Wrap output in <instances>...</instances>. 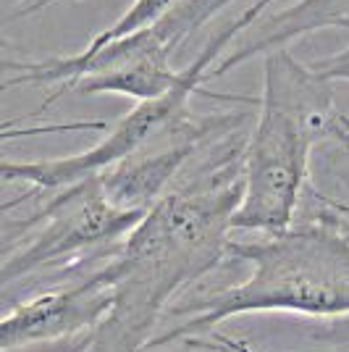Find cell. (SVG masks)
Here are the masks:
<instances>
[{
  "label": "cell",
  "mask_w": 349,
  "mask_h": 352,
  "mask_svg": "<svg viewBox=\"0 0 349 352\" xmlns=\"http://www.w3.org/2000/svg\"><path fill=\"white\" fill-rule=\"evenodd\" d=\"M34 197H37L34 190H24L21 195H16L11 200H3V203H0V248L14 245V242L24 239V236L32 232L30 216H27V219H8V213H14L16 208L24 206L27 200H34Z\"/></svg>",
  "instance_id": "cell-11"
},
{
  "label": "cell",
  "mask_w": 349,
  "mask_h": 352,
  "mask_svg": "<svg viewBox=\"0 0 349 352\" xmlns=\"http://www.w3.org/2000/svg\"><path fill=\"white\" fill-rule=\"evenodd\" d=\"M341 129H344V137H347V145H349V116L341 113Z\"/></svg>",
  "instance_id": "cell-18"
},
{
  "label": "cell",
  "mask_w": 349,
  "mask_h": 352,
  "mask_svg": "<svg viewBox=\"0 0 349 352\" xmlns=\"http://www.w3.org/2000/svg\"><path fill=\"white\" fill-rule=\"evenodd\" d=\"M192 344L194 347L203 344V347H207V350L213 352H255L245 339H232V337H216L213 342H192Z\"/></svg>",
  "instance_id": "cell-14"
},
{
  "label": "cell",
  "mask_w": 349,
  "mask_h": 352,
  "mask_svg": "<svg viewBox=\"0 0 349 352\" xmlns=\"http://www.w3.org/2000/svg\"><path fill=\"white\" fill-rule=\"evenodd\" d=\"M313 337L320 339V342H331V344L349 342V321L334 323V326H320V329L313 331Z\"/></svg>",
  "instance_id": "cell-15"
},
{
  "label": "cell",
  "mask_w": 349,
  "mask_h": 352,
  "mask_svg": "<svg viewBox=\"0 0 349 352\" xmlns=\"http://www.w3.org/2000/svg\"><path fill=\"white\" fill-rule=\"evenodd\" d=\"M245 142L242 132L213 142L207 161L166 192L95 271L111 302L76 352H147L166 305L226 258L242 197Z\"/></svg>",
  "instance_id": "cell-1"
},
{
  "label": "cell",
  "mask_w": 349,
  "mask_h": 352,
  "mask_svg": "<svg viewBox=\"0 0 349 352\" xmlns=\"http://www.w3.org/2000/svg\"><path fill=\"white\" fill-rule=\"evenodd\" d=\"M236 0H176L147 30L124 40L102 45L100 50H79L74 56L24 63L0 60V69L14 76L0 82V95L27 85H53L37 113L47 111L69 92L79 95H124L137 103L163 98L179 85L181 72L171 66L174 53L187 43L192 32L203 30L221 8Z\"/></svg>",
  "instance_id": "cell-4"
},
{
  "label": "cell",
  "mask_w": 349,
  "mask_h": 352,
  "mask_svg": "<svg viewBox=\"0 0 349 352\" xmlns=\"http://www.w3.org/2000/svg\"><path fill=\"white\" fill-rule=\"evenodd\" d=\"M323 210L305 223L255 242H232L226 255L249 263L242 284L194 300L187 321L155 334L147 350L190 344L221 321L247 313H300L315 318L349 316V226L315 192Z\"/></svg>",
  "instance_id": "cell-2"
},
{
  "label": "cell",
  "mask_w": 349,
  "mask_h": 352,
  "mask_svg": "<svg viewBox=\"0 0 349 352\" xmlns=\"http://www.w3.org/2000/svg\"><path fill=\"white\" fill-rule=\"evenodd\" d=\"M320 200H323V203H326L328 208H334L336 213H341V216H349V206H344V203H339V200H328V197H323V195H320Z\"/></svg>",
  "instance_id": "cell-17"
},
{
  "label": "cell",
  "mask_w": 349,
  "mask_h": 352,
  "mask_svg": "<svg viewBox=\"0 0 349 352\" xmlns=\"http://www.w3.org/2000/svg\"><path fill=\"white\" fill-rule=\"evenodd\" d=\"M310 69L318 74L326 82H349V45L328 58H320L315 63H310Z\"/></svg>",
  "instance_id": "cell-13"
},
{
  "label": "cell",
  "mask_w": 349,
  "mask_h": 352,
  "mask_svg": "<svg viewBox=\"0 0 349 352\" xmlns=\"http://www.w3.org/2000/svg\"><path fill=\"white\" fill-rule=\"evenodd\" d=\"M56 3H60V0H30L19 11H14L11 19H27V16H34L40 14V11H45V8H50V6H56Z\"/></svg>",
  "instance_id": "cell-16"
},
{
  "label": "cell",
  "mask_w": 349,
  "mask_h": 352,
  "mask_svg": "<svg viewBox=\"0 0 349 352\" xmlns=\"http://www.w3.org/2000/svg\"><path fill=\"white\" fill-rule=\"evenodd\" d=\"M111 302V289L95 274L79 284L34 294L0 318V352L87 331Z\"/></svg>",
  "instance_id": "cell-8"
},
{
  "label": "cell",
  "mask_w": 349,
  "mask_h": 352,
  "mask_svg": "<svg viewBox=\"0 0 349 352\" xmlns=\"http://www.w3.org/2000/svg\"><path fill=\"white\" fill-rule=\"evenodd\" d=\"M245 124L247 113H216L205 118L190 113L158 137H153L129 158L95 174V179L111 206L145 216L168 192L184 166L197 158L200 150Z\"/></svg>",
  "instance_id": "cell-7"
},
{
  "label": "cell",
  "mask_w": 349,
  "mask_h": 352,
  "mask_svg": "<svg viewBox=\"0 0 349 352\" xmlns=\"http://www.w3.org/2000/svg\"><path fill=\"white\" fill-rule=\"evenodd\" d=\"M176 0H134L129 8L121 14L118 21H113L108 30H102L100 34H95L92 40H89L87 47H82V50H100L102 45L108 43H116V40H124V37H129V34H137V32L147 30L153 21H158L160 16L166 14L171 6H174Z\"/></svg>",
  "instance_id": "cell-10"
},
{
  "label": "cell",
  "mask_w": 349,
  "mask_h": 352,
  "mask_svg": "<svg viewBox=\"0 0 349 352\" xmlns=\"http://www.w3.org/2000/svg\"><path fill=\"white\" fill-rule=\"evenodd\" d=\"M273 3L276 0H255L249 8H245L232 24H226L207 40L203 53L192 60L187 69H181L179 85L171 92H166L163 98H155V100H147V103H137L95 147L76 153V155L47 158V161H0V182L27 184V190H34L37 195L40 192H60L82 179L100 174L113 163L129 158L131 153L147 145L153 137H158L168 126H174L176 121L190 116L192 95L200 92L205 74L216 63L218 53L232 45V40L239 32L252 27L262 11Z\"/></svg>",
  "instance_id": "cell-5"
},
{
  "label": "cell",
  "mask_w": 349,
  "mask_h": 352,
  "mask_svg": "<svg viewBox=\"0 0 349 352\" xmlns=\"http://www.w3.org/2000/svg\"><path fill=\"white\" fill-rule=\"evenodd\" d=\"M8 47H11V43L5 37H0V50H8Z\"/></svg>",
  "instance_id": "cell-19"
},
{
  "label": "cell",
  "mask_w": 349,
  "mask_h": 352,
  "mask_svg": "<svg viewBox=\"0 0 349 352\" xmlns=\"http://www.w3.org/2000/svg\"><path fill=\"white\" fill-rule=\"evenodd\" d=\"M255 30H258L255 37H249L247 43H242L239 47H234L221 63H213L207 69L205 82L223 76V74H229L232 69L252 58H262L273 50H286L291 43H297L300 37L313 34V32H349V0H297L286 11L268 16Z\"/></svg>",
  "instance_id": "cell-9"
},
{
  "label": "cell",
  "mask_w": 349,
  "mask_h": 352,
  "mask_svg": "<svg viewBox=\"0 0 349 352\" xmlns=\"http://www.w3.org/2000/svg\"><path fill=\"white\" fill-rule=\"evenodd\" d=\"M258 105L260 113L245 142L242 197L232 216V229L273 236L294 223L307 190L313 147L326 140L347 145V137L331 82L320 79L289 50L262 56Z\"/></svg>",
  "instance_id": "cell-3"
},
{
  "label": "cell",
  "mask_w": 349,
  "mask_h": 352,
  "mask_svg": "<svg viewBox=\"0 0 349 352\" xmlns=\"http://www.w3.org/2000/svg\"><path fill=\"white\" fill-rule=\"evenodd\" d=\"M63 132H74L71 121H60V124H37V126H16V124H5V126H0V142H14V140H24V137L63 134Z\"/></svg>",
  "instance_id": "cell-12"
},
{
  "label": "cell",
  "mask_w": 349,
  "mask_h": 352,
  "mask_svg": "<svg viewBox=\"0 0 349 352\" xmlns=\"http://www.w3.org/2000/svg\"><path fill=\"white\" fill-rule=\"evenodd\" d=\"M30 221L34 234L0 263V289L89 250L121 245L142 216L111 206L98 179L89 176L56 192V197L37 208Z\"/></svg>",
  "instance_id": "cell-6"
}]
</instances>
